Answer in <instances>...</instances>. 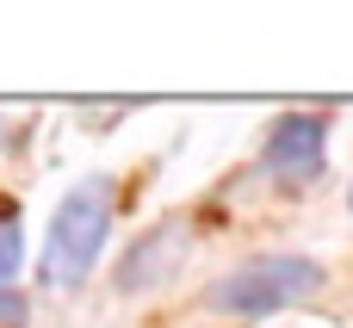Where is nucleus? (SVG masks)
<instances>
[{
  "label": "nucleus",
  "instance_id": "obj_1",
  "mask_svg": "<svg viewBox=\"0 0 353 328\" xmlns=\"http://www.w3.org/2000/svg\"><path fill=\"white\" fill-rule=\"evenodd\" d=\"M112 180L105 174H87L81 186L62 192L56 217H50V236H43V260H37V279L68 291L93 273L99 248H105V229H112Z\"/></svg>",
  "mask_w": 353,
  "mask_h": 328
},
{
  "label": "nucleus",
  "instance_id": "obj_2",
  "mask_svg": "<svg viewBox=\"0 0 353 328\" xmlns=\"http://www.w3.org/2000/svg\"><path fill=\"white\" fill-rule=\"evenodd\" d=\"M316 285H323V267L316 260L279 254V260H254V267L217 279L205 291V304L223 310V316H273V310H292L298 298H310Z\"/></svg>",
  "mask_w": 353,
  "mask_h": 328
},
{
  "label": "nucleus",
  "instance_id": "obj_3",
  "mask_svg": "<svg viewBox=\"0 0 353 328\" xmlns=\"http://www.w3.org/2000/svg\"><path fill=\"white\" fill-rule=\"evenodd\" d=\"M323 155H329V118H316V112H285L267 130V143H261V161H267V174L279 186L316 180L323 174Z\"/></svg>",
  "mask_w": 353,
  "mask_h": 328
},
{
  "label": "nucleus",
  "instance_id": "obj_4",
  "mask_svg": "<svg viewBox=\"0 0 353 328\" xmlns=\"http://www.w3.org/2000/svg\"><path fill=\"white\" fill-rule=\"evenodd\" d=\"M180 254H186V223H180V217L155 223V229L118 260V291H149V285H161V279L180 267Z\"/></svg>",
  "mask_w": 353,
  "mask_h": 328
},
{
  "label": "nucleus",
  "instance_id": "obj_5",
  "mask_svg": "<svg viewBox=\"0 0 353 328\" xmlns=\"http://www.w3.org/2000/svg\"><path fill=\"white\" fill-rule=\"evenodd\" d=\"M19 260H25V236H19V217H12V211L0 205V291L12 285Z\"/></svg>",
  "mask_w": 353,
  "mask_h": 328
},
{
  "label": "nucleus",
  "instance_id": "obj_6",
  "mask_svg": "<svg viewBox=\"0 0 353 328\" xmlns=\"http://www.w3.org/2000/svg\"><path fill=\"white\" fill-rule=\"evenodd\" d=\"M25 316H31L25 298H19V291H0V328H31Z\"/></svg>",
  "mask_w": 353,
  "mask_h": 328
},
{
  "label": "nucleus",
  "instance_id": "obj_7",
  "mask_svg": "<svg viewBox=\"0 0 353 328\" xmlns=\"http://www.w3.org/2000/svg\"><path fill=\"white\" fill-rule=\"evenodd\" d=\"M0 143H6V124H0Z\"/></svg>",
  "mask_w": 353,
  "mask_h": 328
},
{
  "label": "nucleus",
  "instance_id": "obj_8",
  "mask_svg": "<svg viewBox=\"0 0 353 328\" xmlns=\"http://www.w3.org/2000/svg\"><path fill=\"white\" fill-rule=\"evenodd\" d=\"M347 205H353V192H347Z\"/></svg>",
  "mask_w": 353,
  "mask_h": 328
}]
</instances>
